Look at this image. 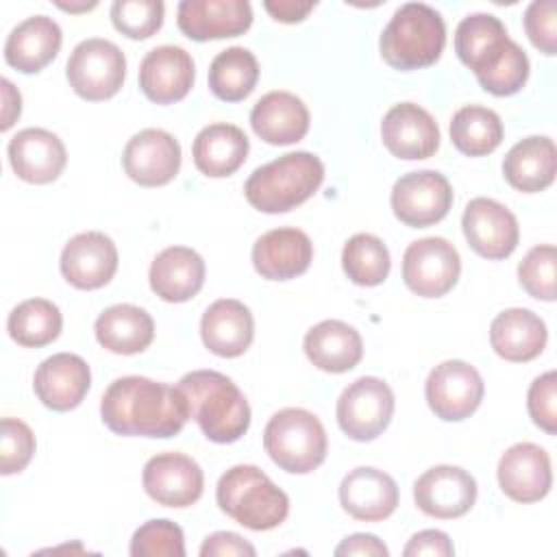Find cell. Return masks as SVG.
Returning a JSON list of instances; mask_svg holds the SVG:
<instances>
[{"instance_id":"1","label":"cell","mask_w":557,"mask_h":557,"mask_svg":"<svg viewBox=\"0 0 557 557\" xmlns=\"http://www.w3.org/2000/svg\"><path fill=\"white\" fill-rule=\"evenodd\" d=\"M100 418L115 435L174 437L189 420V407L178 387L133 374L104 389Z\"/></svg>"},{"instance_id":"2","label":"cell","mask_w":557,"mask_h":557,"mask_svg":"<svg viewBox=\"0 0 557 557\" xmlns=\"http://www.w3.org/2000/svg\"><path fill=\"white\" fill-rule=\"evenodd\" d=\"M455 52L492 96H513L529 78L527 52L492 13H470L457 24Z\"/></svg>"},{"instance_id":"3","label":"cell","mask_w":557,"mask_h":557,"mask_svg":"<svg viewBox=\"0 0 557 557\" xmlns=\"http://www.w3.org/2000/svg\"><path fill=\"white\" fill-rule=\"evenodd\" d=\"M207 440L215 444L237 442L250 426V405L242 389L222 372L194 370L176 385Z\"/></svg>"},{"instance_id":"4","label":"cell","mask_w":557,"mask_h":557,"mask_svg":"<svg viewBox=\"0 0 557 557\" xmlns=\"http://www.w3.org/2000/svg\"><path fill=\"white\" fill-rule=\"evenodd\" d=\"M322 181L324 165L320 157L296 150L257 168L244 185V196L261 213H285L309 200Z\"/></svg>"},{"instance_id":"5","label":"cell","mask_w":557,"mask_h":557,"mask_svg":"<svg viewBox=\"0 0 557 557\" xmlns=\"http://www.w3.org/2000/svg\"><path fill=\"white\" fill-rule=\"evenodd\" d=\"M215 500L228 518L250 531L276 529L289 513L287 494L250 463L233 466L220 476Z\"/></svg>"},{"instance_id":"6","label":"cell","mask_w":557,"mask_h":557,"mask_svg":"<svg viewBox=\"0 0 557 557\" xmlns=\"http://www.w3.org/2000/svg\"><path fill=\"white\" fill-rule=\"evenodd\" d=\"M446 26L442 15L424 2L400 4L381 33V57L394 70L433 65L444 50Z\"/></svg>"},{"instance_id":"7","label":"cell","mask_w":557,"mask_h":557,"mask_svg":"<svg viewBox=\"0 0 557 557\" xmlns=\"http://www.w3.org/2000/svg\"><path fill=\"white\" fill-rule=\"evenodd\" d=\"M263 448L281 470L307 474L322 466L329 442L318 416L300 407H287L268 420Z\"/></svg>"},{"instance_id":"8","label":"cell","mask_w":557,"mask_h":557,"mask_svg":"<svg viewBox=\"0 0 557 557\" xmlns=\"http://www.w3.org/2000/svg\"><path fill=\"white\" fill-rule=\"evenodd\" d=\"M70 87L89 102L115 96L126 76V57L109 39H83L70 54L65 65Z\"/></svg>"},{"instance_id":"9","label":"cell","mask_w":557,"mask_h":557,"mask_svg":"<svg viewBox=\"0 0 557 557\" xmlns=\"http://www.w3.org/2000/svg\"><path fill=\"white\" fill-rule=\"evenodd\" d=\"M339 429L355 442L379 437L394 416V392L376 376H359L337 398Z\"/></svg>"},{"instance_id":"10","label":"cell","mask_w":557,"mask_h":557,"mask_svg":"<svg viewBox=\"0 0 557 557\" xmlns=\"http://www.w3.org/2000/svg\"><path fill=\"white\" fill-rule=\"evenodd\" d=\"M431 411L446 422L470 418L485 394V383L474 366L461 359H448L429 372L424 385Z\"/></svg>"},{"instance_id":"11","label":"cell","mask_w":557,"mask_h":557,"mask_svg":"<svg viewBox=\"0 0 557 557\" xmlns=\"http://www.w3.org/2000/svg\"><path fill=\"white\" fill-rule=\"evenodd\" d=\"M461 272L457 248L444 237H424L411 242L403 255V281L422 298L448 294Z\"/></svg>"},{"instance_id":"12","label":"cell","mask_w":557,"mask_h":557,"mask_svg":"<svg viewBox=\"0 0 557 557\" xmlns=\"http://www.w3.org/2000/svg\"><path fill=\"white\" fill-rule=\"evenodd\" d=\"M394 215L411 226L424 228L446 218L453 205L448 178L435 170H418L400 176L392 187Z\"/></svg>"},{"instance_id":"13","label":"cell","mask_w":557,"mask_h":557,"mask_svg":"<svg viewBox=\"0 0 557 557\" xmlns=\"http://www.w3.org/2000/svg\"><path fill=\"white\" fill-rule=\"evenodd\" d=\"M141 483L157 505L183 509L202 496L205 474L198 461L183 453H159L146 461Z\"/></svg>"},{"instance_id":"14","label":"cell","mask_w":557,"mask_h":557,"mask_svg":"<svg viewBox=\"0 0 557 557\" xmlns=\"http://www.w3.org/2000/svg\"><path fill=\"white\" fill-rule=\"evenodd\" d=\"M416 507L440 520L468 513L476 500L474 476L459 466H433L413 483Z\"/></svg>"},{"instance_id":"15","label":"cell","mask_w":557,"mask_h":557,"mask_svg":"<svg viewBox=\"0 0 557 557\" xmlns=\"http://www.w3.org/2000/svg\"><path fill=\"white\" fill-rule=\"evenodd\" d=\"M122 165L141 187L168 185L181 170V144L168 131L144 128L126 141Z\"/></svg>"},{"instance_id":"16","label":"cell","mask_w":557,"mask_h":557,"mask_svg":"<svg viewBox=\"0 0 557 557\" xmlns=\"http://www.w3.org/2000/svg\"><path fill=\"white\" fill-rule=\"evenodd\" d=\"M461 228L468 246L476 255L494 261L509 257L520 239L516 215L505 205L483 196L466 205Z\"/></svg>"},{"instance_id":"17","label":"cell","mask_w":557,"mask_h":557,"mask_svg":"<svg viewBox=\"0 0 557 557\" xmlns=\"http://www.w3.org/2000/svg\"><path fill=\"white\" fill-rule=\"evenodd\" d=\"M496 476L507 498L522 505L537 503L553 485L550 457L533 442H518L503 453Z\"/></svg>"},{"instance_id":"18","label":"cell","mask_w":557,"mask_h":557,"mask_svg":"<svg viewBox=\"0 0 557 557\" xmlns=\"http://www.w3.org/2000/svg\"><path fill=\"white\" fill-rule=\"evenodd\" d=\"M383 146L398 159H429L440 148V128L433 115L416 102L394 104L381 122Z\"/></svg>"},{"instance_id":"19","label":"cell","mask_w":557,"mask_h":557,"mask_svg":"<svg viewBox=\"0 0 557 557\" xmlns=\"http://www.w3.org/2000/svg\"><path fill=\"white\" fill-rule=\"evenodd\" d=\"M61 274L76 289L104 287L117 270V248L100 231L74 235L61 252Z\"/></svg>"},{"instance_id":"20","label":"cell","mask_w":557,"mask_h":557,"mask_svg":"<svg viewBox=\"0 0 557 557\" xmlns=\"http://www.w3.org/2000/svg\"><path fill=\"white\" fill-rule=\"evenodd\" d=\"M176 24L194 41L244 35L252 24L248 0H183Z\"/></svg>"},{"instance_id":"21","label":"cell","mask_w":557,"mask_h":557,"mask_svg":"<svg viewBox=\"0 0 557 557\" xmlns=\"http://www.w3.org/2000/svg\"><path fill=\"white\" fill-rule=\"evenodd\" d=\"M194 59L181 46H157L139 63V87L150 102L174 104L194 85Z\"/></svg>"},{"instance_id":"22","label":"cell","mask_w":557,"mask_h":557,"mask_svg":"<svg viewBox=\"0 0 557 557\" xmlns=\"http://www.w3.org/2000/svg\"><path fill=\"white\" fill-rule=\"evenodd\" d=\"M91 385V372L83 357L57 352L44 359L33 376V389L52 411H70L83 403Z\"/></svg>"},{"instance_id":"23","label":"cell","mask_w":557,"mask_h":557,"mask_svg":"<svg viewBox=\"0 0 557 557\" xmlns=\"http://www.w3.org/2000/svg\"><path fill=\"white\" fill-rule=\"evenodd\" d=\"M9 161L17 178L35 185L52 183L67 163V152L59 135L46 128H24L9 141Z\"/></svg>"},{"instance_id":"24","label":"cell","mask_w":557,"mask_h":557,"mask_svg":"<svg viewBox=\"0 0 557 557\" xmlns=\"http://www.w3.org/2000/svg\"><path fill=\"white\" fill-rule=\"evenodd\" d=\"M313 259L309 235L294 226L263 233L252 246V265L268 281H289L305 274Z\"/></svg>"},{"instance_id":"25","label":"cell","mask_w":557,"mask_h":557,"mask_svg":"<svg viewBox=\"0 0 557 557\" xmlns=\"http://www.w3.org/2000/svg\"><path fill=\"white\" fill-rule=\"evenodd\" d=\"M339 503L355 520L381 522L398 507V485L387 472L359 466L342 479Z\"/></svg>"},{"instance_id":"26","label":"cell","mask_w":557,"mask_h":557,"mask_svg":"<svg viewBox=\"0 0 557 557\" xmlns=\"http://www.w3.org/2000/svg\"><path fill=\"white\" fill-rule=\"evenodd\" d=\"M202 344L218 357L244 355L255 337L250 309L235 298H220L207 307L200 320Z\"/></svg>"},{"instance_id":"27","label":"cell","mask_w":557,"mask_h":557,"mask_svg":"<svg viewBox=\"0 0 557 557\" xmlns=\"http://www.w3.org/2000/svg\"><path fill=\"white\" fill-rule=\"evenodd\" d=\"M250 126L265 144L289 146L307 135L309 109L289 91H270L255 102Z\"/></svg>"},{"instance_id":"28","label":"cell","mask_w":557,"mask_h":557,"mask_svg":"<svg viewBox=\"0 0 557 557\" xmlns=\"http://www.w3.org/2000/svg\"><path fill=\"white\" fill-rule=\"evenodd\" d=\"M61 28L48 15H30L20 22L7 37L4 61L24 74H37L61 50Z\"/></svg>"},{"instance_id":"29","label":"cell","mask_w":557,"mask_h":557,"mask_svg":"<svg viewBox=\"0 0 557 557\" xmlns=\"http://www.w3.org/2000/svg\"><path fill=\"white\" fill-rule=\"evenodd\" d=\"M148 281L161 300L185 302L205 285V261L194 248L170 246L152 259Z\"/></svg>"},{"instance_id":"30","label":"cell","mask_w":557,"mask_h":557,"mask_svg":"<svg viewBox=\"0 0 557 557\" xmlns=\"http://www.w3.org/2000/svg\"><path fill=\"white\" fill-rule=\"evenodd\" d=\"M546 339V324L531 309H505L490 324V344L505 361L524 363L540 357Z\"/></svg>"},{"instance_id":"31","label":"cell","mask_w":557,"mask_h":557,"mask_svg":"<svg viewBox=\"0 0 557 557\" xmlns=\"http://www.w3.org/2000/svg\"><path fill=\"white\" fill-rule=\"evenodd\" d=\"M305 355L318 370L342 374L361 361L363 342L355 326L342 320H322L307 331Z\"/></svg>"},{"instance_id":"32","label":"cell","mask_w":557,"mask_h":557,"mask_svg":"<svg viewBox=\"0 0 557 557\" xmlns=\"http://www.w3.org/2000/svg\"><path fill=\"white\" fill-rule=\"evenodd\" d=\"M248 150L250 141L246 133L226 122L205 126L191 144L194 165L211 178H224L237 172L244 165Z\"/></svg>"},{"instance_id":"33","label":"cell","mask_w":557,"mask_h":557,"mask_svg":"<svg viewBox=\"0 0 557 557\" xmlns=\"http://www.w3.org/2000/svg\"><path fill=\"white\" fill-rule=\"evenodd\" d=\"M557 172L555 141L546 135H531L511 146L503 159L505 181L524 194H535L553 185Z\"/></svg>"},{"instance_id":"34","label":"cell","mask_w":557,"mask_h":557,"mask_svg":"<svg viewBox=\"0 0 557 557\" xmlns=\"http://www.w3.org/2000/svg\"><path fill=\"white\" fill-rule=\"evenodd\" d=\"M96 339L115 355L144 352L154 339L152 315L135 305H113L104 309L94 324Z\"/></svg>"},{"instance_id":"35","label":"cell","mask_w":557,"mask_h":557,"mask_svg":"<svg viewBox=\"0 0 557 557\" xmlns=\"http://www.w3.org/2000/svg\"><path fill=\"white\" fill-rule=\"evenodd\" d=\"M259 81L257 57L242 46L222 50L209 65V89L224 102L244 100Z\"/></svg>"},{"instance_id":"36","label":"cell","mask_w":557,"mask_h":557,"mask_svg":"<svg viewBox=\"0 0 557 557\" xmlns=\"http://www.w3.org/2000/svg\"><path fill=\"white\" fill-rule=\"evenodd\" d=\"M450 141L468 157H485L500 146L503 122L487 107L466 104L450 120Z\"/></svg>"},{"instance_id":"37","label":"cell","mask_w":557,"mask_h":557,"mask_svg":"<svg viewBox=\"0 0 557 557\" xmlns=\"http://www.w3.org/2000/svg\"><path fill=\"white\" fill-rule=\"evenodd\" d=\"M63 315L52 300L28 298L11 309L7 331L11 339L24 348H41L61 333Z\"/></svg>"},{"instance_id":"38","label":"cell","mask_w":557,"mask_h":557,"mask_svg":"<svg viewBox=\"0 0 557 557\" xmlns=\"http://www.w3.org/2000/svg\"><path fill=\"white\" fill-rule=\"evenodd\" d=\"M342 268L346 276L361 287L381 285L392 268L387 246L370 233L352 235L342 250Z\"/></svg>"},{"instance_id":"39","label":"cell","mask_w":557,"mask_h":557,"mask_svg":"<svg viewBox=\"0 0 557 557\" xmlns=\"http://www.w3.org/2000/svg\"><path fill=\"white\" fill-rule=\"evenodd\" d=\"M165 15V4L161 0H115L111 4L113 26L131 39L152 37Z\"/></svg>"},{"instance_id":"40","label":"cell","mask_w":557,"mask_h":557,"mask_svg":"<svg viewBox=\"0 0 557 557\" xmlns=\"http://www.w3.org/2000/svg\"><path fill=\"white\" fill-rule=\"evenodd\" d=\"M133 557H183L185 537L183 529L165 518L144 522L131 540Z\"/></svg>"},{"instance_id":"41","label":"cell","mask_w":557,"mask_h":557,"mask_svg":"<svg viewBox=\"0 0 557 557\" xmlns=\"http://www.w3.org/2000/svg\"><path fill=\"white\" fill-rule=\"evenodd\" d=\"M555 261L557 250L553 244L533 246L518 265V281L522 289L537 300H555Z\"/></svg>"},{"instance_id":"42","label":"cell","mask_w":557,"mask_h":557,"mask_svg":"<svg viewBox=\"0 0 557 557\" xmlns=\"http://www.w3.org/2000/svg\"><path fill=\"white\" fill-rule=\"evenodd\" d=\"M35 455V435L30 426L17 418L0 422V472L4 476L22 472Z\"/></svg>"},{"instance_id":"43","label":"cell","mask_w":557,"mask_h":557,"mask_svg":"<svg viewBox=\"0 0 557 557\" xmlns=\"http://www.w3.org/2000/svg\"><path fill=\"white\" fill-rule=\"evenodd\" d=\"M527 409L531 420L548 435L557 433V374L548 370L540 374L527 394Z\"/></svg>"},{"instance_id":"44","label":"cell","mask_w":557,"mask_h":557,"mask_svg":"<svg viewBox=\"0 0 557 557\" xmlns=\"http://www.w3.org/2000/svg\"><path fill=\"white\" fill-rule=\"evenodd\" d=\"M524 30L531 44L544 52H557V4L555 0H535L524 11Z\"/></svg>"},{"instance_id":"45","label":"cell","mask_w":557,"mask_h":557,"mask_svg":"<svg viewBox=\"0 0 557 557\" xmlns=\"http://www.w3.org/2000/svg\"><path fill=\"white\" fill-rule=\"evenodd\" d=\"M255 546L242 535L231 531H218L205 537L200 546L202 557H255Z\"/></svg>"},{"instance_id":"46","label":"cell","mask_w":557,"mask_h":557,"mask_svg":"<svg viewBox=\"0 0 557 557\" xmlns=\"http://www.w3.org/2000/svg\"><path fill=\"white\" fill-rule=\"evenodd\" d=\"M455 553V546L450 537L444 531L437 529H426L407 542L403 555L405 557H420V555H431V557H450Z\"/></svg>"},{"instance_id":"47","label":"cell","mask_w":557,"mask_h":557,"mask_svg":"<svg viewBox=\"0 0 557 557\" xmlns=\"http://www.w3.org/2000/svg\"><path fill=\"white\" fill-rule=\"evenodd\" d=\"M337 557H348V555H361V557H387L389 550L387 546L372 533H355L342 540V544L335 548Z\"/></svg>"},{"instance_id":"48","label":"cell","mask_w":557,"mask_h":557,"mask_svg":"<svg viewBox=\"0 0 557 557\" xmlns=\"http://www.w3.org/2000/svg\"><path fill=\"white\" fill-rule=\"evenodd\" d=\"M265 11L276 20L285 24H296L302 22L309 11H313L315 2H298V0H265L263 2Z\"/></svg>"},{"instance_id":"49","label":"cell","mask_w":557,"mask_h":557,"mask_svg":"<svg viewBox=\"0 0 557 557\" xmlns=\"http://www.w3.org/2000/svg\"><path fill=\"white\" fill-rule=\"evenodd\" d=\"M2 102H4V107H2V124H0V128L9 131L13 126V122L20 117V113H22V96L11 85L9 78H2Z\"/></svg>"},{"instance_id":"50","label":"cell","mask_w":557,"mask_h":557,"mask_svg":"<svg viewBox=\"0 0 557 557\" xmlns=\"http://www.w3.org/2000/svg\"><path fill=\"white\" fill-rule=\"evenodd\" d=\"M57 7L63 9V11H89V9L96 7V2H89V4H63V2H59Z\"/></svg>"}]
</instances>
